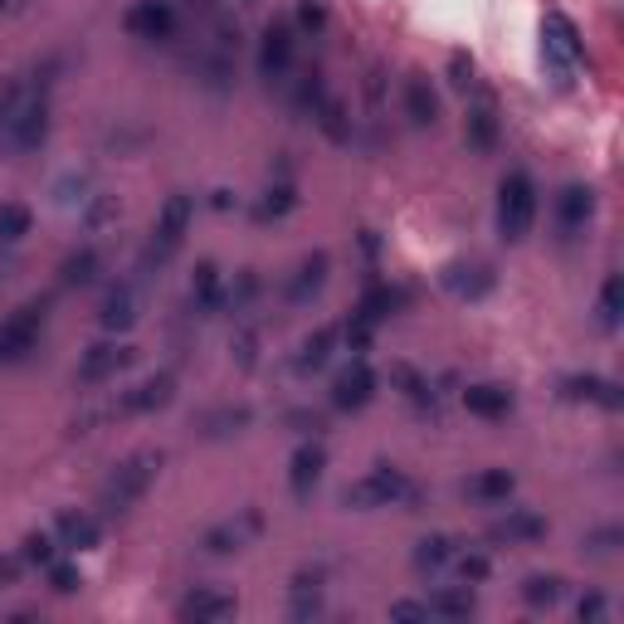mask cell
<instances>
[{"label": "cell", "instance_id": "6da1fadb", "mask_svg": "<svg viewBox=\"0 0 624 624\" xmlns=\"http://www.w3.org/2000/svg\"><path fill=\"white\" fill-rule=\"evenodd\" d=\"M162 449H137L122 463H113V473L98 488V518H127L132 508L152 493V483L162 479Z\"/></svg>", "mask_w": 624, "mask_h": 624}, {"label": "cell", "instance_id": "7a4b0ae2", "mask_svg": "<svg viewBox=\"0 0 624 624\" xmlns=\"http://www.w3.org/2000/svg\"><path fill=\"white\" fill-rule=\"evenodd\" d=\"M420 503V488H415L396 463H376L371 473H361L357 483H347L341 493V508L347 512H376V508H410Z\"/></svg>", "mask_w": 624, "mask_h": 624}, {"label": "cell", "instance_id": "3957f363", "mask_svg": "<svg viewBox=\"0 0 624 624\" xmlns=\"http://www.w3.org/2000/svg\"><path fill=\"white\" fill-rule=\"evenodd\" d=\"M536 225V181L528 171H508L498 186V235L508 244H522Z\"/></svg>", "mask_w": 624, "mask_h": 624}, {"label": "cell", "instance_id": "277c9868", "mask_svg": "<svg viewBox=\"0 0 624 624\" xmlns=\"http://www.w3.org/2000/svg\"><path fill=\"white\" fill-rule=\"evenodd\" d=\"M585 59V44H581V30L571 24V16H561V10H546L542 20V64L552 73L556 83H571L576 79Z\"/></svg>", "mask_w": 624, "mask_h": 624}, {"label": "cell", "instance_id": "5b68a950", "mask_svg": "<svg viewBox=\"0 0 624 624\" xmlns=\"http://www.w3.org/2000/svg\"><path fill=\"white\" fill-rule=\"evenodd\" d=\"M191 219H195V195H186V191L166 195L162 215H156V229H152V244H146V254H142V268H162L171 254L186 244Z\"/></svg>", "mask_w": 624, "mask_h": 624}, {"label": "cell", "instance_id": "8992f818", "mask_svg": "<svg viewBox=\"0 0 624 624\" xmlns=\"http://www.w3.org/2000/svg\"><path fill=\"white\" fill-rule=\"evenodd\" d=\"M44 323H49V303H20V308L0 323V366L30 361L34 351H40Z\"/></svg>", "mask_w": 624, "mask_h": 624}, {"label": "cell", "instance_id": "52a82bcc", "mask_svg": "<svg viewBox=\"0 0 624 624\" xmlns=\"http://www.w3.org/2000/svg\"><path fill=\"white\" fill-rule=\"evenodd\" d=\"M0 132H6L10 152H34V146L49 137V79L40 83V89H30V98H20L16 117H10Z\"/></svg>", "mask_w": 624, "mask_h": 624}, {"label": "cell", "instance_id": "ba28073f", "mask_svg": "<svg viewBox=\"0 0 624 624\" xmlns=\"http://www.w3.org/2000/svg\"><path fill=\"white\" fill-rule=\"evenodd\" d=\"M293 64H298V30H293V20H268L259 40V79L268 89H284Z\"/></svg>", "mask_w": 624, "mask_h": 624}, {"label": "cell", "instance_id": "9c48e42d", "mask_svg": "<svg viewBox=\"0 0 624 624\" xmlns=\"http://www.w3.org/2000/svg\"><path fill=\"white\" fill-rule=\"evenodd\" d=\"M122 30L132 40H146V44H171L181 30V10L171 0H137V6L122 16Z\"/></svg>", "mask_w": 624, "mask_h": 624}, {"label": "cell", "instance_id": "30bf717a", "mask_svg": "<svg viewBox=\"0 0 624 624\" xmlns=\"http://www.w3.org/2000/svg\"><path fill=\"white\" fill-rule=\"evenodd\" d=\"M259 532H264V512L249 508V512H239V518L215 522V528L201 536V552H205V556H239Z\"/></svg>", "mask_w": 624, "mask_h": 624}, {"label": "cell", "instance_id": "8fae6325", "mask_svg": "<svg viewBox=\"0 0 624 624\" xmlns=\"http://www.w3.org/2000/svg\"><path fill=\"white\" fill-rule=\"evenodd\" d=\"M327 278H333V259H327V249L303 254L298 268H293L288 284H284V303H288V308H308L313 298H323Z\"/></svg>", "mask_w": 624, "mask_h": 624}, {"label": "cell", "instance_id": "7c38bea8", "mask_svg": "<svg viewBox=\"0 0 624 624\" xmlns=\"http://www.w3.org/2000/svg\"><path fill=\"white\" fill-rule=\"evenodd\" d=\"M132 357H137V351H132L127 341H98V347H89L83 351V361H79V386L117 381V376L132 366Z\"/></svg>", "mask_w": 624, "mask_h": 624}, {"label": "cell", "instance_id": "4fadbf2b", "mask_svg": "<svg viewBox=\"0 0 624 624\" xmlns=\"http://www.w3.org/2000/svg\"><path fill=\"white\" fill-rule=\"evenodd\" d=\"M171 400H176V376L156 371V376H146V381H137L132 390H122L108 410L113 415H152V410H166Z\"/></svg>", "mask_w": 624, "mask_h": 624}, {"label": "cell", "instance_id": "5bb4252c", "mask_svg": "<svg viewBox=\"0 0 624 624\" xmlns=\"http://www.w3.org/2000/svg\"><path fill=\"white\" fill-rule=\"evenodd\" d=\"M376 371H371V361L366 357H357L347 366V371L337 376V386H333V410H341V415H357V410H366L376 400Z\"/></svg>", "mask_w": 624, "mask_h": 624}, {"label": "cell", "instance_id": "9a60e30c", "mask_svg": "<svg viewBox=\"0 0 624 624\" xmlns=\"http://www.w3.org/2000/svg\"><path fill=\"white\" fill-rule=\"evenodd\" d=\"M323 469H327V449L317 444V434L303 439V444L293 449V463H288V488H293L298 503H308L313 498V488L323 483Z\"/></svg>", "mask_w": 624, "mask_h": 624}, {"label": "cell", "instance_id": "2e32d148", "mask_svg": "<svg viewBox=\"0 0 624 624\" xmlns=\"http://www.w3.org/2000/svg\"><path fill=\"white\" fill-rule=\"evenodd\" d=\"M546 536V518L542 512H528V508H508V518H498L488 528V542L493 546H532Z\"/></svg>", "mask_w": 624, "mask_h": 624}, {"label": "cell", "instance_id": "e0dca14e", "mask_svg": "<svg viewBox=\"0 0 624 624\" xmlns=\"http://www.w3.org/2000/svg\"><path fill=\"white\" fill-rule=\"evenodd\" d=\"M595 215V191L591 186H561L556 195V235L561 239H581L585 225Z\"/></svg>", "mask_w": 624, "mask_h": 624}, {"label": "cell", "instance_id": "ac0fdd59", "mask_svg": "<svg viewBox=\"0 0 624 624\" xmlns=\"http://www.w3.org/2000/svg\"><path fill=\"white\" fill-rule=\"evenodd\" d=\"M235 610H239V601L229 591H211V585H201V591H191L186 601L176 605V615L186 624H225V620H235Z\"/></svg>", "mask_w": 624, "mask_h": 624}, {"label": "cell", "instance_id": "d6986e66", "mask_svg": "<svg viewBox=\"0 0 624 624\" xmlns=\"http://www.w3.org/2000/svg\"><path fill=\"white\" fill-rule=\"evenodd\" d=\"M323 605H327V576L323 571H298L288 585V615L298 624H308L323 615Z\"/></svg>", "mask_w": 624, "mask_h": 624}, {"label": "cell", "instance_id": "ffe728a7", "mask_svg": "<svg viewBox=\"0 0 624 624\" xmlns=\"http://www.w3.org/2000/svg\"><path fill=\"white\" fill-rule=\"evenodd\" d=\"M439 284L454 293V298H463V303H479V298H488V293L498 288V278H493V268L488 264H449L444 274H439Z\"/></svg>", "mask_w": 624, "mask_h": 624}, {"label": "cell", "instance_id": "44dd1931", "mask_svg": "<svg viewBox=\"0 0 624 624\" xmlns=\"http://www.w3.org/2000/svg\"><path fill=\"white\" fill-rule=\"evenodd\" d=\"M54 536L69 552H93V546H103V518L98 512H59Z\"/></svg>", "mask_w": 624, "mask_h": 624}, {"label": "cell", "instance_id": "7402d4cb", "mask_svg": "<svg viewBox=\"0 0 624 624\" xmlns=\"http://www.w3.org/2000/svg\"><path fill=\"white\" fill-rule=\"evenodd\" d=\"M512 493H518V479H512L508 469H479L469 483H463V498L479 503V508H503Z\"/></svg>", "mask_w": 624, "mask_h": 624}, {"label": "cell", "instance_id": "603a6c76", "mask_svg": "<svg viewBox=\"0 0 624 624\" xmlns=\"http://www.w3.org/2000/svg\"><path fill=\"white\" fill-rule=\"evenodd\" d=\"M137 308H142L137 284H117V288H108L98 323H103V333H132L137 327Z\"/></svg>", "mask_w": 624, "mask_h": 624}, {"label": "cell", "instance_id": "cb8c5ba5", "mask_svg": "<svg viewBox=\"0 0 624 624\" xmlns=\"http://www.w3.org/2000/svg\"><path fill=\"white\" fill-rule=\"evenodd\" d=\"M191 303L201 317H215L219 308H225V274H219L215 259H201L191 274Z\"/></svg>", "mask_w": 624, "mask_h": 624}, {"label": "cell", "instance_id": "d4e9b609", "mask_svg": "<svg viewBox=\"0 0 624 624\" xmlns=\"http://www.w3.org/2000/svg\"><path fill=\"white\" fill-rule=\"evenodd\" d=\"M512 406H518V396L498 381H479V386L463 390V410L479 415V420H508Z\"/></svg>", "mask_w": 624, "mask_h": 624}, {"label": "cell", "instance_id": "484cf974", "mask_svg": "<svg viewBox=\"0 0 624 624\" xmlns=\"http://www.w3.org/2000/svg\"><path fill=\"white\" fill-rule=\"evenodd\" d=\"M293 205H298V186H293V176L284 166V171H278V181H268L264 195L254 201V219H259V225H274V219L293 215Z\"/></svg>", "mask_w": 624, "mask_h": 624}, {"label": "cell", "instance_id": "4316f807", "mask_svg": "<svg viewBox=\"0 0 624 624\" xmlns=\"http://www.w3.org/2000/svg\"><path fill=\"white\" fill-rule=\"evenodd\" d=\"M561 396L566 400H591V406H605V410L624 406L620 386L605 381V376H566V381H561Z\"/></svg>", "mask_w": 624, "mask_h": 624}, {"label": "cell", "instance_id": "83f0119b", "mask_svg": "<svg viewBox=\"0 0 624 624\" xmlns=\"http://www.w3.org/2000/svg\"><path fill=\"white\" fill-rule=\"evenodd\" d=\"M463 132H469L473 152H493V146H498V103H493V93H479V103L469 108Z\"/></svg>", "mask_w": 624, "mask_h": 624}, {"label": "cell", "instance_id": "f1b7e54d", "mask_svg": "<svg viewBox=\"0 0 624 624\" xmlns=\"http://www.w3.org/2000/svg\"><path fill=\"white\" fill-rule=\"evenodd\" d=\"M337 327H317L313 337H303L298 341V357H293V371L298 376H313V371H323L327 361H333V351H337Z\"/></svg>", "mask_w": 624, "mask_h": 624}, {"label": "cell", "instance_id": "f546056e", "mask_svg": "<svg viewBox=\"0 0 624 624\" xmlns=\"http://www.w3.org/2000/svg\"><path fill=\"white\" fill-rule=\"evenodd\" d=\"M406 117L415 122V127H434L439 122V93L424 73H410L406 79Z\"/></svg>", "mask_w": 624, "mask_h": 624}, {"label": "cell", "instance_id": "4dcf8cb0", "mask_svg": "<svg viewBox=\"0 0 624 624\" xmlns=\"http://www.w3.org/2000/svg\"><path fill=\"white\" fill-rule=\"evenodd\" d=\"M410 303V293L406 288H390V284H371L361 293V303H357V317H366V323H386V317H396L400 308Z\"/></svg>", "mask_w": 624, "mask_h": 624}, {"label": "cell", "instance_id": "1f68e13d", "mask_svg": "<svg viewBox=\"0 0 624 624\" xmlns=\"http://www.w3.org/2000/svg\"><path fill=\"white\" fill-rule=\"evenodd\" d=\"M98 274H103V254H98L93 244L73 249L69 259L59 264V284H64V288H89V284H98Z\"/></svg>", "mask_w": 624, "mask_h": 624}, {"label": "cell", "instance_id": "d6a6232c", "mask_svg": "<svg viewBox=\"0 0 624 624\" xmlns=\"http://www.w3.org/2000/svg\"><path fill=\"white\" fill-rule=\"evenodd\" d=\"M454 552H459V542L454 536H444V532H434V536H420V542H415V571H420V576H434V571H444L449 561H454Z\"/></svg>", "mask_w": 624, "mask_h": 624}, {"label": "cell", "instance_id": "836d02e7", "mask_svg": "<svg viewBox=\"0 0 624 624\" xmlns=\"http://www.w3.org/2000/svg\"><path fill=\"white\" fill-rule=\"evenodd\" d=\"M254 424V410L249 406H219L211 415H201V434L205 439H235Z\"/></svg>", "mask_w": 624, "mask_h": 624}, {"label": "cell", "instance_id": "e575fe53", "mask_svg": "<svg viewBox=\"0 0 624 624\" xmlns=\"http://www.w3.org/2000/svg\"><path fill=\"white\" fill-rule=\"evenodd\" d=\"M424 605H430V615H439V620H463V615H473L479 601H473L469 585H444V591H434Z\"/></svg>", "mask_w": 624, "mask_h": 624}, {"label": "cell", "instance_id": "d590c367", "mask_svg": "<svg viewBox=\"0 0 624 624\" xmlns=\"http://www.w3.org/2000/svg\"><path fill=\"white\" fill-rule=\"evenodd\" d=\"M293 83V108H298V113L303 117H313L317 113V103H323V98H327V83H323V69H303L298 73V79H288Z\"/></svg>", "mask_w": 624, "mask_h": 624}, {"label": "cell", "instance_id": "8d00e7d4", "mask_svg": "<svg viewBox=\"0 0 624 624\" xmlns=\"http://www.w3.org/2000/svg\"><path fill=\"white\" fill-rule=\"evenodd\" d=\"M561 601H566V581H561V576H528V581H522V605L556 610Z\"/></svg>", "mask_w": 624, "mask_h": 624}, {"label": "cell", "instance_id": "74e56055", "mask_svg": "<svg viewBox=\"0 0 624 624\" xmlns=\"http://www.w3.org/2000/svg\"><path fill=\"white\" fill-rule=\"evenodd\" d=\"M259 274H254V268H239L235 274V284H225V308L219 313H235V317H244L254 308V298H259Z\"/></svg>", "mask_w": 624, "mask_h": 624}, {"label": "cell", "instance_id": "f35d334b", "mask_svg": "<svg viewBox=\"0 0 624 624\" xmlns=\"http://www.w3.org/2000/svg\"><path fill=\"white\" fill-rule=\"evenodd\" d=\"M30 225H34L30 205H20V201H0V249L20 244L24 235H30Z\"/></svg>", "mask_w": 624, "mask_h": 624}, {"label": "cell", "instance_id": "ab89813d", "mask_svg": "<svg viewBox=\"0 0 624 624\" xmlns=\"http://www.w3.org/2000/svg\"><path fill=\"white\" fill-rule=\"evenodd\" d=\"M595 317H601V333H615L624 317V278L610 274L601 284V303H595Z\"/></svg>", "mask_w": 624, "mask_h": 624}, {"label": "cell", "instance_id": "60d3db41", "mask_svg": "<svg viewBox=\"0 0 624 624\" xmlns=\"http://www.w3.org/2000/svg\"><path fill=\"white\" fill-rule=\"evenodd\" d=\"M313 122H317V127H323V132H327V137H333V142H351V122H347V108H341L333 93H327L323 103H317Z\"/></svg>", "mask_w": 624, "mask_h": 624}, {"label": "cell", "instance_id": "b9f144b4", "mask_svg": "<svg viewBox=\"0 0 624 624\" xmlns=\"http://www.w3.org/2000/svg\"><path fill=\"white\" fill-rule=\"evenodd\" d=\"M454 571L463 585H483L493 576V561H488V552H454Z\"/></svg>", "mask_w": 624, "mask_h": 624}, {"label": "cell", "instance_id": "7bdbcfd3", "mask_svg": "<svg viewBox=\"0 0 624 624\" xmlns=\"http://www.w3.org/2000/svg\"><path fill=\"white\" fill-rule=\"evenodd\" d=\"M54 536H49V532H30V536H24V546H20V556H24V566H49V561H54L59 552H54Z\"/></svg>", "mask_w": 624, "mask_h": 624}, {"label": "cell", "instance_id": "ee69618b", "mask_svg": "<svg viewBox=\"0 0 624 624\" xmlns=\"http://www.w3.org/2000/svg\"><path fill=\"white\" fill-rule=\"evenodd\" d=\"M44 576H49V585H54V595H73L83 585V576H79V566H73V561H49L44 566Z\"/></svg>", "mask_w": 624, "mask_h": 624}, {"label": "cell", "instance_id": "f6af8a7d", "mask_svg": "<svg viewBox=\"0 0 624 624\" xmlns=\"http://www.w3.org/2000/svg\"><path fill=\"white\" fill-rule=\"evenodd\" d=\"M620 546H624V528H601V532L585 536L581 552H585V556H615Z\"/></svg>", "mask_w": 624, "mask_h": 624}, {"label": "cell", "instance_id": "bcb514c9", "mask_svg": "<svg viewBox=\"0 0 624 624\" xmlns=\"http://www.w3.org/2000/svg\"><path fill=\"white\" fill-rule=\"evenodd\" d=\"M298 30L313 34V40H323V34H327V6H323V0H303V6H298Z\"/></svg>", "mask_w": 624, "mask_h": 624}, {"label": "cell", "instance_id": "7dc6e473", "mask_svg": "<svg viewBox=\"0 0 624 624\" xmlns=\"http://www.w3.org/2000/svg\"><path fill=\"white\" fill-rule=\"evenodd\" d=\"M20 98H24V83H0V127H6L10 117H16V108H20Z\"/></svg>", "mask_w": 624, "mask_h": 624}, {"label": "cell", "instance_id": "c3c4849f", "mask_svg": "<svg viewBox=\"0 0 624 624\" xmlns=\"http://www.w3.org/2000/svg\"><path fill=\"white\" fill-rule=\"evenodd\" d=\"M449 83H454V89H469V83H473V59L469 54L449 59Z\"/></svg>", "mask_w": 624, "mask_h": 624}, {"label": "cell", "instance_id": "681fc988", "mask_svg": "<svg viewBox=\"0 0 624 624\" xmlns=\"http://www.w3.org/2000/svg\"><path fill=\"white\" fill-rule=\"evenodd\" d=\"M390 620H430V605L424 601H396L390 605Z\"/></svg>", "mask_w": 624, "mask_h": 624}, {"label": "cell", "instance_id": "f907efd6", "mask_svg": "<svg viewBox=\"0 0 624 624\" xmlns=\"http://www.w3.org/2000/svg\"><path fill=\"white\" fill-rule=\"evenodd\" d=\"M20 571H24V556H0V591H10V585L20 581Z\"/></svg>", "mask_w": 624, "mask_h": 624}, {"label": "cell", "instance_id": "816d5d0a", "mask_svg": "<svg viewBox=\"0 0 624 624\" xmlns=\"http://www.w3.org/2000/svg\"><path fill=\"white\" fill-rule=\"evenodd\" d=\"M288 424H293L298 434H323V415H308V410H293Z\"/></svg>", "mask_w": 624, "mask_h": 624}, {"label": "cell", "instance_id": "f5cc1de1", "mask_svg": "<svg viewBox=\"0 0 624 624\" xmlns=\"http://www.w3.org/2000/svg\"><path fill=\"white\" fill-rule=\"evenodd\" d=\"M581 620L585 624H601L605 620V595H595V591L585 595V601H581Z\"/></svg>", "mask_w": 624, "mask_h": 624}, {"label": "cell", "instance_id": "db71d44e", "mask_svg": "<svg viewBox=\"0 0 624 624\" xmlns=\"http://www.w3.org/2000/svg\"><path fill=\"white\" fill-rule=\"evenodd\" d=\"M235 351H239V366H254V351H259V333H244Z\"/></svg>", "mask_w": 624, "mask_h": 624}, {"label": "cell", "instance_id": "11a10c76", "mask_svg": "<svg viewBox=\"0 0 624 624\" xmlns=\"http://www.w3.org/2000/svg\"><path fill=\"white\" fill-rule=\"evenodd\" d=\"M211 205H215V211H235V195H229V191H215Z\"/></svg>", "mask_w": 624, "mask_h": 624}, {"label": "cell", "instance_id": "9f6ffc18", "mask_svg": "<svg viewBox=\"0 0 624 624\" xmlns=\"http://www.w3.org/2000/svg\"><path fill=\"white\" fill-rule=\"evenodd\" d=\"M239 6H254V0H239Z\"/></svg>", "mask_w": 624, "mask_h": 624}]
</instances>
